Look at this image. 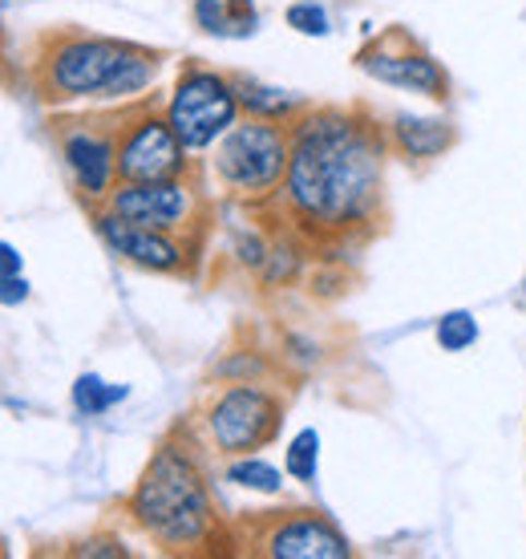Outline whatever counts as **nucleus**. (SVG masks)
I'll list each match as a JSON object with an SVG mask.
<instances>
[{"mask_svg": "<svg viewBox=\"0 0 526 559\" xmlns=\"http://www.w3.org/2000/svg\"><path fill=\"white\" fill-rule=\"evenodd\" d=\"M288 130L291 158L279 203L291 224L308 236H348L373 224L385 203L388 130L340 106H308Z\"/></svg>", "mask_w": 526, "mask_h": 559, "instance_id": "obj_1", "label": "nucleus"}, {"mask_svg": "<svg viewBox=\"0 0 526 559\" xmlns=\"http://www.w3.org/2000/svg\"><path fill=\"white\" fill-rule=\"evenodd\" d=\"M125 515L170 556L211 551V544L219 539V515H215L207 475L194 450L175 438H167L151 454L139 487L125 499Z\"/></svg>", "mask_w": 526, "mask_h": 559, "instance_id": "obj_2", "label": "nucleus"}, {"mask_svg": "<svg viewBox=\"0 0 526 559\" xmlns=\"http://www.w3.org/2000/svg\"><path fill=\"white\" fill-rule=\"evenodd\" d=\"M163 70V53L134 41L57 33L33 61V82L49 106L73 102H125L139 98Z\"/></svg>", "mask_w": 526, "mask_h": 559, "instance_id": "obj_3", "label": "nucleus"}, {"mask_svg": "<svg viewBox=\"0 0 526 559\" xmlns=\"http://www.w3.org/2000/svg\"><path fill=\"white\" fill-rule=\"evenodd\" d=\"M291 158V130L284 122H267V118H248L236 122L219 142H215V179L223 191L236 199H272L288 179Z\"/></svg>", "mask_w": 526, "mask_h": 559, "instance_id": "obj_4", "label": "nucleus"}, {"mask_svg": "<svg viewBox=\"0 0 526 559\" xmlns=\"http://www.w3.org/2000/svg\"><path fill=\"white\" fill-rule=\"evenodd\" d=\"M239 110H243V102H239L236 78L187 61L163 114L170 118V127L179 130L187 151L194 154L215 151V142L239 122Z\"/></svg>", "mask_w": 526, "mask_h": 559, "instance_id": "obj_5", "label": "nucleus"}, {"mask_svg": "<svg viewBox=\"0 0 526 559\" xmlns=\"http://www.w3.org/2000/svg\"><path fill=\"white\" fill-rule=\"evenodd\" d=\"M284 426V402L260 381H231L203 409V433L223 459L272 447Z\"/></svg>", "mask_w": 526, "mask_h": 559, "instance_id": "obj_6", "label": "nucleus"}, {"mask_svg": "<svg viewBox=\"0 0 526 559\" xmlns=\"http://www.w3.org/2000/svg\"><path fill=\"white\" fill-rule=\"evenodd\" d=\"M179 130L167 114L151 106L122 110L118 130V182H151V179H187L191 158Z\"/></svg>", "mask_w": 526, "mask_h": 559, "instance_id": "obj_7", "label": "nucleus"}, {"mask_svg": "<svg viewBox=\"0 0 526 559\" xmlns=\"http://www.w3.org/2000/svg\"><path fill=\"white\" fill-rule=\"evenodd\" d=\"M118 130L122 114H89L73 122H57V146L65 158L77 195L97 203L118 187Z\"/></svg>", "mask_w": 526, "mask_h": 559, "instance_id": "obj_8", "label": "nucleus"}, {"mask_svg": "<svg viewBox=\"0 0 526 559\" xmlns=\"http://www.w3.org/2000/svg\"><path fill=\"white\" fill-rule=\"evenodd\" d=\"M357 70L393 90H409L417 98L445 102L450 98V78L405 28H388L385 37L369 41L357 53Z\"/></svg>", "mask_w": 526, "mask_h": 559, "instance_id": "obj_9", "label": "nucleus"}, {"mask_svg": "<svg viewBox=\"0 0 526 559\" xmlns=\"http://www.w3.org/2000/svg\"><path fill=\"white\" fill-rule=\"evenodd\" d=\"M113 215H122L130 224L154 227V231H191L199 219V191L187 179H151V182H118L106 199Z\"/></svg>", "mask_w": 526, "mask_h": 559, "instance_id": "obj_10", "label": "nucleus"}, {"mask_svg": "<svg viewBox=\"0 0 526 559\" xmlns=\"http://www.w3.org/2000/svg\"><path fill=\"white\" fill-rule=\"evenodd\" d=\"M255 551L272 559H348L352 547L333 519L320 511H284V519H263Z\"/></svg>", "mask_w": 526, "mask_h": 559, "instance_id": "obj_11", "label": "nucleus"}, {"mask_svg": "<svg viewBox=\"0 0 526 559\" xmlns=\"http://www.w3.org/2000/svg\"><path fill=\"white\" fill-rule=\"evenodd\" d=\"M97 239L110 248L118 260L134 267H146V272H182L187 267V243L170 231H154V227L130 224L122 215H113L110 207L94 215Z\"/></svg>", "mask_w": 526, "mask_h": 559, "instance_id": "obj_12", "label": "nucleus"}, {"mask_svg": "<svg viewBox=\"0 0 526 559\" xmlns=\"http://www.w3.org/2000/svg\"><path fill=\"white\" fill-rule=\"evenodd\" d=\"M454 127L445 118H417V114H397L388 122V142L393 151L405 154V158H417V163H430V158H442L450 146H454Z\"/></svg>", "mask_w": 526, "mask_h": 559, "instance_id": "obj_13", "label": "nucleus"}, {"mask_svg": "<svg viewBox=\"0 0 526 559\" xmlns=\"http://www.w3.org/2000/svg\"><path fill=\"white\" fill-rule=\"evenodd\" d=\"M236 90H239V102H243V110L248 118H267V122H296L300 114L312 106L308 98H296V94H284L276 85H263L255 78H236Z\"/></svg>", "mask_w": 526, "mask_h": 559, "instance_id": "obj_14", "label": "nucleus"}, {"mask_svg": "<svg viewBox=\"0 0 526 559\" xmlns=\"http://www.w3.org/2000/svg\"><path fill=\"white\" fill-rule=\"evenodd\" d=\"M284 475H288V471L272 466V462L260 459V454H239V459L227 462V483H236V487H243V490H255V495H279V490H284Z\"/></svg>", "mask_w": 526, "mask_h": 559, "instance_id": "obj_15", "label": "nucleus"}, {"mask_svg": "<svg viewBox=\"0 0 526 559\" xmlns=\"http://www.w3.org/2000/svg\"><path fill=\"white\" fill-rule=\"evenodd\" d=\"M125 397H130V385H106L97 373H82V378L73 381V406H77V414H85V418L106 414V409L125 402Z\"/></svg>", "mask_w": 526, "mask_h": 559, "instance_id": "obj_16", "label": "nucleus"}, {"mask_svg": "<svg viewBox=\"0 0 526 559\" xmlns=\"http://www.w3.org/2000/svg\"><path fill=\"white\" fill-rule=\"evenodd\" d=\"M284 471H288V478H296V483H316L320 433L312 430V426H304V430L288 442V450H284Z\"/></svg>", "mask_w": 526, "mask_h": 559, "instance_id": "obj_17", "label": "nucleus"}, {"mask_svg": "<svg viewBox=\"0 0 526 559\" xmlns=\"http://www.w3.org/2000/svg\"><path fill=\"white\" fill-rule=\"evenodd\" d=\"M478 321H474V312H466V308H454V312H442L438 317V324H433V336H438V345H442L445 353H462L470 349L474 341H478Z\"/></svg>", "mask_w": 526, "mask_h": 559, "instance_id": "obj_18", "label": "nucleus"}, {"mask_svg": "<svg viewBox=\"0 0 526 559\" xmlns=\"http://www.w3.org/2000/svg\"><path fill=\"white\" fill-rule=\"evenodd\" d=\"M284 21H288V28L304 33V37H328V33H333L324 4H312V0H296V4H288Z\"/></svg>", "mask_w": 526, "mask_h": 559, "instance_id": "obj_19", "label": "nucleus"}, {"mask_svg": "<svg viewBox=\"0 0 526 559\" xmlns=\"http://www.w3.org/2000/svg\"><path fill=\"white\" fill-rule=\"evenodd\" d=\"M194 25L211 37H239L236 21L227 13V0H194Z\"/></svg>", "mask_w": 526, "mask_h": 559, "instance_id": "obj_20", "label": "nucleus"}, {"mask_svg": "<svg viewBox=\"0 0 526 559\" xmlns=\"http://www.w3.org/2000/svg\"><path fill=\"white\" fill-rule=\"evenodd\" d=\"M300 264H304V255L296 252V248H272L267 260H263V280L267 284H288V280H296Z\"/></svg>", "mask_w": 526, "mask_h": 559, "instance_id": "obj_21", "label": "nucleus"}, {"mask_svg": "<svg viewBox=\"0 0 526 559\" xmlns=\"http://www.w3.org/2000/svg\"><path fill=\"white\" fill-rule=\"evenodd\" d=\"M73 556H85V559H122L130 556L125 551L122 539H113V535H94V539H82V544L73 547Z\"/></svg>", "mask_w": 526, "mask_h": 559, "instance_id": "obj_22", "label": "nucleus"}, {"mask_svg": "<svg viewBox=\"0 0 526 559\" xmlns=\"http://www.w3.org/2000/svg\"><path fill=\"white\" fill-rule=\"evenodd\" d=\"M227 13H231V21H236L239 37H248L251 25H255V0H227Z\"/></svg>", "mask_w": 526, "mask_h": 559, "instance_id": "obj_23", "label": "nucleus"}, {"mask_svg": "<svg viewBox=\"0 0 526 559\" xmlns=\"http://www.w3.org/2000/svg\"><path fill=\"white\" fill-rule=\"evenodd\" d=\"M0 300L13 308L28 300V280L25 276H0Z\"/></svg>", "mask_w": 526, "mask_h": 559, "instance_id": "obj_24", "label": "nucleus"}, {"mask_svg": "<svg viewBox=\"0 0 526 559\" xmlns=\"http://www.w3.org/2000/svg\"><path fill=\"white\" fill-rule=\"evenodd\" d=\"M21 267H25V255L13 243H0V276H21Z\"/></svg>", "mask_w": 526, "mask_h": 559, "instance_id": "obj_25", "label": "nucleus"}, {"mask_svg": "<svg viewBox=\"0 0 526 559\" xmlns=\"http://www.w3.org/2000/svg\"><path fill=\"white\" fill-rule=\"evenodd\" d=\"M236 365H239V369H243V373H248V381H255V378H260V373H263V369H267V365H263L260 357H251V353H248V357H239ZM219 373H223V378H231L236 369H231V365H223Z\"/></svg>", "mask_w": 526, "mask_h": 559, "instance_id": "obj_26", "label": "nucleus"}]
</instances>
